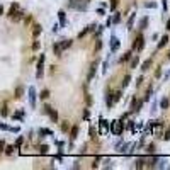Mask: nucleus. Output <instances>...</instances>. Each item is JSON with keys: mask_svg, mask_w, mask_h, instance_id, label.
Returning <instances> with one entry per match:
<instances>
[{"mask_svg": "<svg viewBox=\"0 0 170 170\" xmlns=\"http://www.w3.org/2000/svg\"><path fill=\"white\" fill-rule=\"evenodd\" d=\"M68 129H70L68 121H63V123H61V131H63V133H68Z\"/></svg>", "mask_w": 170, "mask_h": 170, "instance_id": "cd10ccee", "label": "nucleus"}, {"mask_svg": "<svg viewBox=\"0 0 170 170\" xmlns=\"http://www.w3.org/2000/svg\"><path fill=\"white\" fill-rule=\"evenodd\" d=\"M141 82H143V77H138L136 78V85H141Z\"/></svg>", "mask_w": 170, "mask_h": 170, "instance_id": "de8ad7c7", "label": "nucleus"}, {"mask_svg": "<svg viewBox=\"0 0 170 170\" xmlns=\"http://www.w3.org/2000/svg\"><path fill=\"white\" fill-rule=\"evenodd\" d=\"M146 26H148V17H143L141 22H140V29L143 31V29H146Z\"/></svg>", "mask_w": 170, "mask_h": 170, "instance_id": "393cba45", "label": "nucleus"}, {"mask_svg": "<svg viewBox=\"0 0 170 170\" xmlns=\"http://www.w3.org/2000/svg\"><path fill=\"white\" fill-rule=\"evenodd\" d=\"M44 54L41 53V56H39V61H37V72H36V78H41L43 77V73H44Z\"/></svg>", "mask_w": 170, "mask_h": 170, "instance_id": "7ed1b4c3", "label": "nucleus"}, {"mask_svg": "<svg viewBox=\"0 0 170 170\" xmlns=\"http://www.w3.org/2000/svg\"><path fill=\"white\" fill-rule=\"evenodd\" d=\"M135 19H136V14H131V17L128 19V29H133V24H135Z\"/></svg>", "mask_w": 170, "mask_h": 170, "instance_id": "5701e85b", "label": "nucleus"}, {"mask_svg": "<svg viewBox=\"0 0 170 170\" xmlns=\"http://www.w3.org/2000/svg\"><path fill=\"white\" fill-rule=\"evenodd\" d=\"M99 162H100V157H95V158H94V162H92V169L99 167Z\"/></svg>", "mask_w": 170, "mask_h": 170, "instance_id": "473e14b6", "label": "nucleus"}, {"mask_svg": "<svg viewBox=\"0 0 170 170\" xmlns=\"http://www.w3.org/2000/svg\"><path fill=\"white\" fill-rule=\"evenodd\" d=\"M73 44V41L72 39H63L61 43H60V46H61V49H66V48H70Z\"/></svg>", "mask_w": 170, "mask_h": 170, "instance_id": "f8f14e48", "label": "nucleus"}, {"mask_svg": "<svg viewBox=\"0 0 170 170\" xmlns=\"http://www.w3.org/2000/svg\"><path fill=\"white\" fill-rule=\"evenodd\" d=\"M2 14H3V7L0 5V15H2Z\"/></svg>", "mask_w": 170, "mask_h": 170, "instance_id": "4d7b16f0", "label": "nucleus"}, {"mask_svg": "<svg viewBox=\"0 0 170 170\" xmlns=\"http://www.w3.org/2000/svg\"><path fill=\"white\" fill-rule=\"evenodd\" d=\"M32 49H34V51H37V49H39V41H37V39L32 43Z\"/></svg>", "mask_w": 170, "mask_h": 170, "instance_id": "ea45409f", "label": "nucleus"}, {"mask_svg": "<svg viewBox=\"0 0 170 170\" xmlns=\"http://www.w3.org/2000/svg\"><path fill=\"white\" fill-rule=\"evenodd\" d=\"M123 121L119 119V121H112L111 124H109V129H111V133L114 135V136H119L121 133H123Z\"/></svg>", "mask_w": 170, "mask_h": 170, "instance_id": "f257e3e1", "label": "nucleus"}, {"mask_svg": "<svg viewBox=\"0 0 170 170\" xmlns=\"http://www.w3.org/2000/svg\"><path fill=\"white\" fill-rule=\"evenodd\" d=\"M169 60H170V53H169Z\"/></svg>", "mask_w": 170, "mask_h": 170, "instance_id": "13d9d810", "label": "nucleus"}, {"mask_svg": "<svg viewBox=\"0 0 170 170\" xmlns=\"http://www.w3.org/2000/svg\"><path fill=\"white\" fill-rule=\"evenodd\" d=\"M3 150V141H0V152Z\"/></svg>", "mask_w": 170, "mask_h": 170, "instance_id": "5fc2aeb1", "label": "nucleus"}, {"mask_svg": "<svg viewBox=\"0 0 170 170\" xmlns=\"http://www.w3.org/2000/svg\"><path fill=\"white\" fill-rule=\"evenodd\" d=\"M163 140H165V141H170V128L167 129V133L163 135Z\"/></svg>", "mask_w": 170, "mask_h": 170, "instance_id": "a19ab883", "label": "nucleus"}, {"mask_svg": "<svg viewBox=\"0 0 170 170\" xmlns=\"http://www.w3.org/2000/svg\"><path fill=\"white\" fill-rule=\"evenodd\" d=\"M121 97H123V90H117V92L112 94V100H114V102H119Z\"/></svg>", "mask_w": 170, "mask_h": 170, "instance_id": "dca6fc26", "label": "nucleus"}, {"mask_svg": "<svg viewBox=\"0 0 170 170\" xmlns=\"http://www.w3.org/2000/svg\"><path fill=\"white\" fill-rule=\"evenodd\" d=\"M169 99H167V97H163V99H162V100H160V107H162V109H163V111H165V109H169Z\"/></svg>", "mask_w": 170, "mask_h": 170, "instance_id": "412c9836", "label": "nucleus"}, {"mask_svg": "<svg viewBox=\"0 0 170 170\" xmlns=\"http://www.w3.org/2000/svg\"><path fill=\"white\" fill-rule=\"evenodd\" d=\"M111 49H112V51H117V49H119V39H117L116 36L111 37Z\"/></svg>", "mask_w": 170, "mask_h": 170, "instance_id": "9d476101", "label": "nucleus"}, {"mask_svg": "<svg viewBox=\"0 0 170 170\" xmlns=\"http://www.w3.org/2000/svg\"><path fill=\"white\" fill-rule=\"evenodd\" d=\"M85 102H87V106H92V97H90V94H85Z\"/></svg>", "mask_w": 170, "mask_h": 170, "instance_id": "f704fd0d", "label": "nucleus"}, {"mask_svg": "<svg viewBox=\"0 0 170 170\" xmlns=\"http://www.w3.org/2000/svg\"><path fill=\"white\" fill-rule=\"evenodd\" d=\"M131 56H133V53H131V51H126V53H124V54L121 56V60H119V61H121V63H124V61H128V60H129Z\"/></svg>", "mask_w": 170, "mask_h": 170, "instance_id": "6ab92c4d", "label": "nucleus"}, {"mask_svg": "<svg viewBox=\"0 0 170 170\" xmlns=\"http://www.w3.org/2000/svg\"><path fill=\"white\" fill-rule=\"evenodd\" d=\"M39 135H41V136H43V135H48V136H51L53 133H51V129H46V128H41V129H39Z\"/></svg>", "mask_w": 170, "mask_h": 170, "instance_id": "c85d7f7f", "label": "nucleus"}, {"mask_svg": "<svg viewBox=\"0 0 170 170\" xmlns=\"http://www.w3.org/2000/svg\"><path fill=\"white\" fill-rule=\"evenodd\" d=\"M128 129H131L135 133V121H128Z\"/></svg>", "mask_w": 170, "mask_h": 170, "instance_id": "4c0bfd02", "label": "nucleus"}, {"mask_svg": "<svg viewBox=\"0 0 170 170\" xmlns=\"http://www.w3.org/2000/svg\"><path fill=\"white\" fill-rule=\"evenodd\" d=\"M135 163H136V165H135L136 169H141V167H143V163H145V160H143V158H138Z\"/></svg>", "mask_w": 170, "mask_h": 170, "instance_id": "7c9ffc66", "label": "nucleus"}, {"mask_svg": "<svg viewBox=\"0 0 170 170\" xmlns=\"http://www.w3.org/2000/svg\"><path fill=\"white\" fill-rule=\"evenodd\" d=\"M61 51H63V49H61L60 43H54V44H53V53H54L56 56H61Z\"/></svg>", "mask_w": 170, "mask_h": 170, "instance_id": "ddd939ff", "label": "nucleus"}, {"mask_svg": "<svg viewBox=\"0 0 170 170\" xmlns=\"http://www.w3.org/2000/svg\"><path fill=\"white\" fill-rule=\"evenodd\" d=\"M89 135H90V140H95V129H94V126H90Z\"/></svg>", "mask_w": 170, "mask_h": 170, "instance_id": "2f4dec72", "label": "nucleus"}, {"mask_svg": "<svg viewBox=\"0 0 170 170\" xmlns=\"http://www.w3.org/2000/svg\"><path fill=\"white\" fill-rule=\"evenodd\" d=\"M12 152H14V146H7V148H5V153H7V155H12Z\"/></svg>", "mask_w": 170, "mask_h": 170, "instance_id": "c03bdc74", "label": "nucleus"}, {"mask_svg": "<svg viewBox=\"0 0 170 170\" xmlns=\"http://www.w3.org/2000/svg\"><path fill=\"white\" fill-rule=\"evenodd\" d=\"M150 66H152V60H145L143 65H141V70L146 72V70H150Z\"/></svg>", "mask_w": 170, "mask_h": 170, "instance_id": "aec40b11", "label": "nucleus"}, {"mask_svg": "<svg viewBox=\"0 0 170 170\" xmlns=\"http://www.w3.org/2000/svg\"><path fill=\"white\" fill-rule=\"evenodd\" d=\"M22 141H24V138H22V136H19V138H17V141H15V148H19V146L22 145Z\"/></svg>", "mask_w": 170, "mask_h": 170, "instance_id": "58836bf2", "label": "nucleus"}, {"mask_svg": "<svg viewBox=\"0 0 170 170\" xmlns=\"http://www.w3.org/2000/svg\"><path fill=\"white\" fill-rule=\"evenodd\" d=\"M0 112H2V116H7V107H3V109H2Z\"/></svg>", "mask_w": 170, "mask_h": 170, "instance_id": "864d4df0", "label": "nucleus"}, {"mask_svg": "<svg viewBox=\"0 0 170 170\" xmlns=\"http://www.w3.org/2000/svg\"><path fill=\"white\" fill-rule=\"evenodd\" d=\"M146 150H148L150 153H153V152H155V145H148V148H146Z\"/></svg>", "mask_w": 170, "mask_h": 170, "instance_id": "49530a36", "label": "nucleus"}, {"mask_svg": "<svg viewBox=\"0 0 170 170\" xmlns=\"http://www.w3.org/2000/svg\"><path fill=\"white\" fill-rule=\"evenodd\" d=\"M112 104H114V100H112V94H107V95H106V106H107V109H111Z\"/></svg>", "mask_w": 170, "mask_h": 170, "instance_id": "2eb2a0df", "label": "nucleus"}, {"mask_svg": "<svg viewBox=\"0 0 170 170\" xmlns=\"http://www.w3.org/2000/svg\"><path fill=\"white\" fill-rule=\"evenodd\" d=\"M17 10H19V3H12V7H10V10H9V15L12 17V15H14V14H15Z\"/></svg>", "mask_w": 170, "mask_h": 170, "instance_id": "4be33fe9", "label": "nucleus"}, {"mask_svg": "<svg viewBox=\"0 0 170 170\" xmlns=\"http://www.w3.org/2000/svg\"><path fill=\"white\" fill-rule=\"evenodd\" d=\"M143 48H145V37H143V34H138V37H136L135 43H133V49L141 51Z\"/></svg>", "mask_w": 170, "mask_h": 170, "instance_id": "f03ea898", "label": "nucleus"}, {"mask_svg": "<svg viewBox=\"0 0 170 170\" xmlns=\"http://www.w3.org/2000/svg\"><path fill=\"white\" fill-rule=\"evenodd\" d=\"M58 29H60V26H58V24H54V26H53V32H58Z\"/></svg>", "mask_w": 170, "mask_h": 170, "instance_id": "09e8293b", "label": "nucleus"}, {"mask_svg": "<svg viewBox=\"0 0 170 170\" xmlns=\"http://www.w3.org/2000/svg\"><path fill=\"white\" fill-rule=\"evenodd\" d=\"M117 3H119V0H111V10H116Z\"/></svg>", "mask_w": 170, "mask_h": 170, "instance_id": "c9c22d12", "label": "nucleus"}, {"mask_svg": "<svg viewBox=\"0 0 170 170\" xmlns=\"http://www.w3.org/2000/svg\"><path fill=\"white\" fill-rule=\"evenodd\" d=\"M48 150H49V146H48V145L39 146V153H41V155H46V153H48Z\"/></svg>", "mask_w": 170, "mask_h": 170, "instance_id": "c756f323", "label": "nucleus"}, {"mask_svg": "<svg viewBox=\"0 0 170 170\" xmlns=\"http://www.w3.org/2000/svg\"><path fill=\"white\" fill-rule=\"evenodd\" d=\"M167 29H169V31H170V19H169V20H167Z\"/></svg>", "mask_w": 170, "mask_h": 170, "instance_id": "6e6d98bb", "label": "nucleus"}, {"mask_svg": "<svg viewBox=\"0 0 170 170\" xmlns=\"http://www.w3.org/2000/svg\"><path fill=\"white\" fill-rule=\"evenodd\" d=\"M58 17H60V27H65V26H66V12H65V10H60V12H58Z\"/></svg>", "mask_w": 170, "mask_h": 170, "instance_id": "423d86ee", "label": "nucleus"}, {"mask_svg": "<svg viewBox=\"0 0 170 170\" xmlns=\"http://www.w3.org/2000/svg\"><path fill=\"white\" fill-rule=\"evenodd\" d=\"M41 31H43V27H41L39 24H34V26H32V37L37 39V36L41 34Z\"/></svg>", "mask_w": 170, "mask_h": 170, "instance_id": "1a4fd4ad", "label": "nucleus"}, {"mask_svg": "<svg viewBox=\"0 0 170 170\" xmlns=\"http://www.w3.org/2000/svg\"><path fill=\"white\" fill-rule=\"evenodd\" d=\"M48 114H49V117H51V121H53V123H56V121H58V112H56L54 109H49V112H48Z\"/></svg>", "mask_w": 170, "mask_h": 170, "instance_id": "f3484780", "label": "nucleus"}, {"mask_svg": "<svg viewBox=\"0 0 170 170\" xmlns=\"http://www.w3.org/2000/svg\"><path fill=\"white\" fill-rule=\"evenodd\" d=\"M27 92H29V104H31V107L34 109V107H36V97H37L36 89H34V87H29Z\"/></svg>", "mask_w": 170, "mask_h": 170, "instance_id": "20e7f679", "label": "nucleus"}, {"mask_svg": "<svg viewBox=\"0 0 170 170\" xmlns=\"http://www.w3.org/2000/svg\"><path fill=\"white\" fill-rule=\"evenodd\" d=\"M129 82H131V75L128 73V75H124V78H123V82H121V87H123V89H126V87L129 85Z\"/></svg>", "mask_w": 170, "mask_h": 170, "instance_id": "4468645a", "label": "nucleus"}, {"mask_svg": "<svg viewBox=\"0 0 170 170\" xmlns=\"http://www.w3.org/2000/svg\"><path fill=\"white\" fill-rule=\"evenodd\" d=\"M145 7H152V9H153V7H157V3H155V2H146Z\"/></svg>", "mask_w": 170, "mask_h": 170, "instance_id": "a18cd8bd", "label": "nucleus"}, {"mask_svg": "<svg viewBox=\"0 0 170 170\" xmlns=\"http://www.w3.org/2000/svg\"><path fill=\"white\" fill-rule=\"evenodd\" d=\"M49 109H51V106H48V104H46V106L43 107V114H48V112H49Z\"/></svg>", "mask_w": 170, "mask_h": 170, "instance_id": "37998d69", "label": "nucleus"}, {"mask_svg": "<svg viewBox=\"0 0 170 170\" xmlns=\"http://www.w3.org/2000/svg\"><path fill=\"white\" fill-rule=\"evenodd\" d=\"M39 97H41V99H48V97H49V90H43Z\"/></svg>", "mask_w": 170, "mask_h": 170, "instance_id": "72a5a7b5", "label": "nucleus"}, {"mask_svg": "<svg viewBox=\"0 0 170 170\" xmlns=\"http://www.w3.org/2000/svg\"><path fill=\"white\" fill-rule=\"evenodd\" d=\"M77 136H78V126H72V128H70V140L75 141Z\"/></svg>", "mask_w": 170, "mask_h": 170, "instance_id": "9b49d317", "label": "nucleus"}, {"mask_svg": "<svg viewBox=\"0 0 170 170\" xmlns=\"http://www.w3.org/2000/svg\"><path fill=\"white\" fill-rule=\"evenodd\" d=\"M95 68H97V61L90 65V73H89V80H92V77H94V73H95Z\"/></svg>", "mask_w": 170, "mask_h": 170, "instance_id": "b1692460", "label": "nucleus"}, {"mask_svg": "<svg viewBox=\"0 0 170 170\" xmlns=\"http://www.w3.org/2000/svg\"><path fill=\"white\" fill-rule=\"evenodd\" d=\"M22 95H24V87H17V89H15V97L20 99Z\"/></svg>", "mask_w": 170, "mask_h": 170, "instance_id": "a878e982", "label": "nucleus"}, {"mask_svg": "<svg viewBox=\"0 0 170 170\" xmlns=\"http://www.w3.org/2000/svg\"><path fill=\"white\" fill-rule=\"evenodd\" d=\"M106 68H107V61H104V65H102V72L106 73Z\"/></svg>", "mask_w": 170, "mask_h": 170, "instance_id": "603ef678", "label": "nucleus"}, {"mask_svg": "<svg viewBox=\"0 0 170 170\" xmlns=\"http://www.w3.org/2000/svg\"><path fill=\"white\" fill-rule=\"evenodd\" d=\"M167 44H169V36L165 34V36L160 39V43H158V48H163V46H167Z\"/></svg>", "mask_w": 170, "mask_h": 170, "instance_id": "a211bd4d", "label": "nucleus"}, {"mask_svg": "<svg viewBox=\"0 0 170 170\" xmlns=\"http://www.w3.org/2000/svg\"><path fill=\"white\" fill-rule=\"evenodd\" d=\"M160 75H162V70H160V68H158V70H157V72H155V77H157V78H158V77H160Z\"/></svg>", "mask_w": 170, "mask_h": 170, "instance_id": "8fccbe9b", "label": "nucleus"}, {"mask_svg": "<svg viewBox=\"0 0 170 170\" xmlns=\"http://www.w3.org/2000/svg\"><path fill=\"white\" fill-rule=\"evenodd\" d=\"M100 135H107V131H109V121H106V119H100Z\"/></svg>", "mask_w": 170, "mask_h": 170, "instance_id": "39448f33", "label": "nucleus"}, {"mask_svg": "<svg viewBox=\"0 0 170 170\" xmlns=\"http://www.w3.org/2000/svg\"><path fill=\"white\" fill-rule=\"evenodd\" d=\"M95 27H97V26H95V24H90V26H89V27H85V29H83V31H82V32H80V34H78V37H80V39H82V37H83V36H87V34H89V32H92V31H95Z\"/></svg>", "mask_w": 170, "mask_h": 170, "instance_id": "0eeeda50", "label": "nucleus"}, {"mask_svg": "<svg viewBox=\"0 0 170 170\" xmlns=\"http://www.w3.org/2000/svg\"><path fill=\"white\" fill-rule=\"evenodd\" d=\"M138 63H140V56L136 54V56L131 60V68H136V66H138Z\"/></svg>", "mask_w": 170, "mask_h": 170, "instance_id": "bb28decb", "label": "nucleus"}, {"mask_svg": "<svg viewBox=\"0 0 170 170\" xmlns=\"http://www.w3.org/2000/svg\"><path fill=\"white\" fill-rule=\"evenodd\" d=\"M141 106H143V100H136V99H133V104H131V112H138Z\"/></svg>", "mask_w": 170, "mask_h": 170, "instance_id": "6e6552de", "label": "nucleus"}, {"mask_svg": "<svg viewBox=\"0 0 170 170\" xmlns=\"http://www.w3.org/2000/svg\"><path fill=\"white\" fill-rule=\"evenodd\" d=\"M100 48H102V41H100V39H97V43H95V49L99 51Z\"/></svg>", "mask_w": 170, "mask_h": 170, "instance_id": "79ce46f5", "label": "nucleus"}, {"mask_svg": "<svg viewBox=\"0 0 170 170\" xmlns=\"http://www.w3.org/2000/svg\"><path fill=\"white\" fill-rule=\"evenodd\" d=\"M89 116H90V112H89V111L85 109V112H83V117H85V119H89Z\"/></svg>", "mask_w": 170, "mask_h": 170, "instance_id": "3c124183", "label": "nucleus"}, {"mask_svg": "<svg viewBox=\"0 0 170 170\" xmlns=\"http://www.w3.org/2000/svg\"><path fill=\"white\" fill-rule=\"evenodd\" d=\"M112 22L119 24V22H121V14H116V15H114V19H112Z\"/></svg>", "mask_w": 170, "mask_h": 170, "instance_id": "e433bc0d", "label": "nucleus"}]
</instances>
